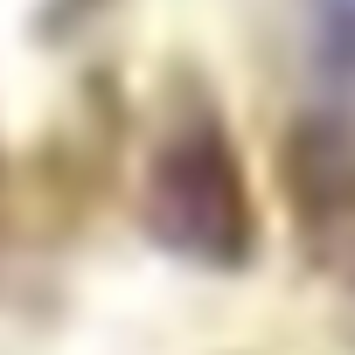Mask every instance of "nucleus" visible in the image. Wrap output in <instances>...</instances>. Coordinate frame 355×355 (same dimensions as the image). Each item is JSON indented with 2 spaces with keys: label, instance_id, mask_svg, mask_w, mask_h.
<instances>
[{
  "label": "nucleus",
  "instance_id": "1",
  "mask_svg": "<svg viewBox=\"0 0 355 355\" xmlns=\"http://www.w3.org/2000/svg\"><path fill=\"white\" fill-rule=\"evenodd\" d=\"M139 216L160 251L202 272H244L258 258V237H265L258 196H251L237 132L209 91L167 98L146 146V174H139Z\"/></svg>",
  "mask_w": 355,
  "mask_h": 355
},
{
  "label": "nucleus",
  "instance_id": "2",
  "mask_svg": "<svg viewBox=\"0 0 355 355\" xmlns=\"http://www.w3.org/2000/svg\"><path fill=\"white\" fill-rule=\"evenodd\" d=\"M306 223H313V237L327 244L334 272L355 279V167H348V160L327 167L320 189H306Z\"/></svg>",
  "mask_w": 355,
  "mask_h": 355
}]
</instances>
